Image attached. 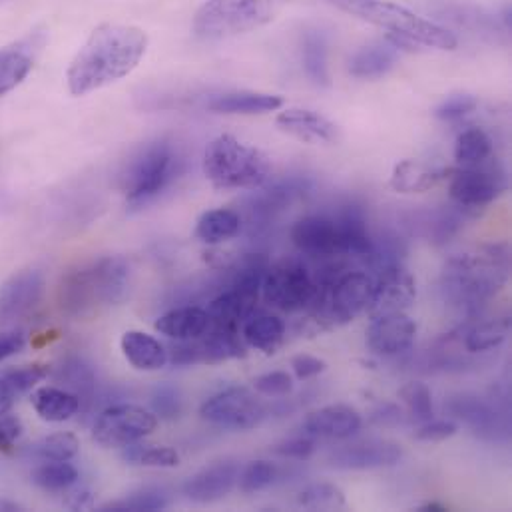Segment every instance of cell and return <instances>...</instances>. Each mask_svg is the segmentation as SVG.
I'll return each mask as SVG.
<instances>
[{"mask_svg": "<svg viewBox=\"0 0 512 512\" xmlns=\"http://www.w3.org/2000/svg\"><path fill=\"white\" fill-rule=\"evenodd\" d=\"M148 48L144 30L126 24L98 26L68 66L66 82L74 96H86L128 76Z\"/></svg>", "mask_w": 512, "mask_h": 512, "instance_id": "cell-1", "label": "cell"}, {"mask_svg": "<svg viewBox=\"0 0 512 512\" xmlns=\"http://www.w3.org/2000/svg\"><path fill=\"white\" fill-rule=\"evenodd\" d=\"M130 289V265L124 257L106 256L90 261L66 277L58 287L62 313L74 319L90 317L104 307L118 305Z\"/></svg>", "mask_w": 512, "mask_h": 512, "instance_id": "cell-2", "label": "cell"}, {"mask_svg": "<svg viewBox=\"0 0 512 512\" xmlns=\"http://www.w3.org/2000/svg\"><path fill=\"white\" fill-rule=\"evenodd\" d=\"M335 8L371 22L379 28L389 30L387 40L397 46V50H415V46L435 48V50H455L459 40L457 36L431 22L409 8L389 2V0H327Z\"/></svg>", "mask_w": 512, "mask_h": 512, "instance_id": "cell-3", "label": "cell"}, {"mask_svg": "<svg viewBox=\"0 0 512 512\" xmlns=\"http://www.w3.org/2000/svg\"><path fill=\"white\" fill-rule=\"evenodd\" d=\"M293 246L309 257H371L373 240L363 214L347 208L339 216H305L291 228Z\"/></svg>", "mask_w": 512, "mask_h": 512, "instance_id": "cell-4", "label": "cell"}, {"mask_svg": "<svg viewBox=\"0 0 512 512\" xmlns=\"http://www.w3.org/2000/svg\"><path fill=\"white\" fill-rule=\"evenodd\" d=\"M509 254L501 248L451 257L443 269V291L455 305L477 309L509 281Z\"/></svg>", "mask_w": 512, "mask_h": 512, "instance_id": "cell-5", "label": "cell"}, {"mask_svg": "<svg viewBox=\"0 0 512 512\" xmlns=\"http://www.w3.org/2000/svg\"><path fill=\"white\" fill-rule=\"evenodd\" d=\"M204 174L216 190H257L269 182L271 162L261 150L222 134L204 152Z\"/></svg>", "mask_w": 512, "mask_h": 512, "instance_id": "cell-6", "label": "cell"}, {"mask_svg": "<svg viewBox=\"0 0 512 512\" xmlns=\"http://www.w3.org/2000/svg\"><path fill=\"white\" fill-rule=\"evenodd\" d=\"M182 158L170 140H156L140 148L122 174V192L130 208H144L158 200L180 176Z\"/></svg>", "mask_w": 512, "mask_h": 512, "instance_id": "cell-7", "label": "cell"}, {"mask_svg": "<svg viewBox=\"0 0 512 512\" xmlns=\"http://www.w3.org/2000/svg\"><path fill=\"white\" fill-rule=\"evenodd\" d=\"M373 287V275L365 271H347L319 283V291L311 303L309 315L313 333L343 327L359 313L367 311L373 297Z\"/></svg>", "mask_w": 512, "mask_h": 512, "instance_id": "cell-8", "label": "cell"}, {"mask_svg": "<svg viewBox=\"0 0 512 512\" xmlns=\"http://www.w3.org/2000/svg\"><path fill=\"white\" fill-rule=\"evenodd\" d=\"M291 0H208L194 18V32L204 40L240 36L269 24Z\"/></svg>", "mask_w": 512, "mask_h": 512, "instance_id": "cell-9", "label": "cell"}, {"mask_svg": "<svg viewBox=\"0 0 512 512\" xmlns=\"http://www.w3.org/2000/svg\"><path fill=\"white\" fill-rule=\"evenodd\" d=\"M317 291L319 281L313 279V275L295 261H283L267 267L261 283V295L265 303L285 313L309 309Z\"/></svg>", "mask_w": 512, "mask_h": 512, "instance_id": "cell-10", "label": "cell"}, {"mask_svg": "<svg viewBox=\"0 0 512 512\" xmlns=\"http://www.w3.org/2000/svg\"><path fill=\"white\" fill-rule=\"evenodd\" d=\"M158 417L140 405L120 403L106 407L92 427V439L104 449H124L152 435Z\"/></svg>", "mask_w": 512, "mask_h": 512, "instance_id": "cell-11", "label": "cell"}, {"mask_svg": "<svg viewBox=\"0 0 512 512\" xmlns=\"http://www.w3.org/2000/svg\"><path fill=\"white\" fill-rule=\"evenodd\" d=\"M204 421L232 431H252L269 417V407L246 387H228L200 407Z\"/></svg>", "mask_w": 512, "mask_h": 512, "instance_id": "cell-12", "label": "cell"}, {"mask_svg": "<svg viewBox=\"0 0 512 512\" xmlns=\"http://www.w3.org/2000/svg\"><path fill=\"white\" fill-rule=\"evenodd\" d=\"M509 188L507 176L495 164L467 166L453 170L449 176V194L451 200L463 212L487 208Z\"/></svg>", "mask_w": 512, "mask_h": 512, "instance_id": "cell-13", "label": "cell"}, {"mask_svg": "<svg viewBox=\"0 0 512 512\" xmlns=\"http://www.w3.org/2000/svg\"><path fill=\"white\" fill-rule=\"evenodd\" d=\"M373 281V297L367 307L371 319L387 313L407 311L417 299V281L401 261L379 265Z\"/></svg>", "mask_w": 512, "mask_h": 512, "instance_id": "cell-14", "label": "cell"}, {"mask_svg": "<svg viewBox=\"0 0 512 512\" xmlns=\"http://www.w3.org/2000/svg\"><path fill=\"white\" fill-rule=\"evenodd\" d=\"M403 459L399 443L389 439H369L345 445L329 455V467L337 471H373L395 467Z\"/></svg>", "mask_w": 512, "mask_h": 512, "instance_id": "cell-15", "label": "cell"}, {"mask_svg": "<svg viewBox=\"0 0 512 512\" xmlns=\"http://www.w3.org/2000/svg\"><path fill=\"white\" fill-rule=\"evenodd\" d=\"M417 339V323L405 311L387 313L371 319L365 333V343L371 353L397 357L413 347Z\"/></svg>", "mask_w": 512, "mask_h": 512, "instance_id": "cell-16", "label": "cell"}, {"mask_svg": "<svg viewBox=\"0 0 512 512\" xmlns=\"http://www.w3.org/2000/svg\"><path fill=\"white\" fill-rule=\"evenodd\" d=\"M44 291V275L38 269L14 273L0 287V327L24 319L38 305Z\"/></svg>", "mask_w": 512, "mask_h": 512, "instance_id": "cell-17", "label": "cell"}, {"mask_svg": "<svg viewBox=\"0 0 512 512\" xmlns=\"http://www.w3.org/2000/svg\"><path fill=\"white\" fill-rule=\"evenodd\" d=\"M46 44V32L36 28L24 38L0 48V96L14 90L34 68Z\"/></svg>", "mask_w": 512, "mask_h": 512, "instance_id": "cell-18", "label": "cell"}, {"mask_svg": "<svg viewBox=\"0 0 512 512\" xmlns=\"http://www.w3.org/2000/svg\"><path fill=\"white\" fill-rule=\"evenodd\" d=\"M449 413H453L457 419L467 423L475 435L489 441H499L501 437H507L509 427L503 415L491 405L489 401L477 397V395H457L449 399L447 403Z\"/></svg>", "mask_w": 512, "mask_h": 512, "instance_id": "cell-19", "label": "cell"}, {"mask_svg": "<svg viewBox=\"0 0 512 512\" xmlns=\"http://www.w3.org/2000/svg\"><path fill=\"white\" fill-rule=\"evenodd\" d=\"M240 467L234 461H218L194 477H190L184 485V495L188 501L198 505L218 503L228 497L238 485Z\"/></svg>", "mask_w": 512, "mask_h": 512, "instance_id": "cell-20", "label": "cell"}, {"mask_svg": "<svg viewBox=\"0 0 512 512\" xmlns=\"http://www.w3.org/2000/svg\"><path fill=\"white\" fill-rule=\"evenodd\" d=\"M275 124L303 144H335L341 138L335 122L307 108H287L275 118Z\"/></svg>", "mask_w": 512, "mask_h": 512, "instance_id": "cell-21", "label": "cell"}, {"mask_svg": "<svg viewBox=\"0 0 512 512\" xmlns=\"http://www.w3.org/2000/svg\"><path fill=\"white\" fill-rule=\"evenodd\" d=\"M363 425V419L357 409L349 405H327L311 411L303 419V431L309 437L319 439H349Z\"/></svg>", "mask_w": 512, "mask_h": 512, "instance_id": "cell-22", "label": "cell"}, {"mask_svg": "<svg viewBox=\"0 0 512 512\" xmlns=\"http://www.w3.org/2000/svg\"><path fill=\"white\" fill-rule=\"evenodd\" d=\"M263 188V186H261ZM259 190V188H257ZM307 182L301 178H291L273 184L271 188H263L248 200V218L254 226H265L269 220H275L279 212H283L291 202H295L301 194H305Z\"/></svg>", "mask_w": 512, "mask_h": 512, "instance_id": "cell-23", "label": "cell"}, {"mask_svg": "<svg viewBox=\"0 0 512 512\" xmlns=\"http://www.w3.org/2000/svg\"><path fill=\"white\" fill-rule=\"evenodd\" d=\"M283 106V98L267 92H252V90H234L210 96L206 102V110L214 114L226 116H256L275 112Z\"/></svg>", "mask_w": 512, "mask_h": 512, "instance_id": "cell-24", "label": "cell"}, {"mask_svg": "<svg viewBox=\"0 0 512 512\" xmlns=\"http://www.w3.org/2000/svg\"><path fill=\"white\" fill-rule=\"evenodd\" d=\"M453 168H431L417 160H403L393 168L391 188L397 194H425L449 180Z\"/></svg>", "mask_w": 512, "mask_h": 512, "instance_id": "cell-25", "label": "cell"}, {"mask_svg": "<svg viewBox=\"0 0 512 512\" xmlns=\"http://www.w3.org/2000/svg\"><path fill=\"white\" fill-rule=\"evenodd\" d=\"M399 50L389 40H379L359 48L349 60V72L355 78L377 80L383 78L397 62Z\"/></svg>", "mask_w": 512, "mask_h": 512, "instance_id": "cell-26", "label": "cell"}, {"mask_svg": "<svg viewBox=\"0 0 512 512\" xmlns=\"http://www.w3.org/2000/svg\"><path fill=\"white\" fill-rule=\"evenodd\" d=\"M156 331L176 341H190L202 337L210 329V315L202 307H178L156 321Z\"/></svg>", "mask_w": 512, "mask_h": 512, "instance_id": "cell-27", "label": "cell"}, {"mask_svg": "<svg viewBox=\"0 0 512 512\" xmlns=\"http://www.w3.org/2000/svg\"><path fill=\"white\" fill-rule=\"evenodd\" d=\"M120 345L128 363L138 371H160L168 363V349L144 331H126Z\"/></svg>", "mask_w": 512, "mask_h": 512, "instance_id": "cell-28", "label": "cell"}, {"mask_svg": "<svg viewBox=\"0 0 512 512\" xmlns=\"http://www.w3.org/2000/svg\"><path fill=\"white\" fill-rule=\"evenodd\" d=\"M30 401L36 415L48 423H64L72 419L82 407V401L76 393L58 387H40L32 393Z\"/></svg>", "mask_w": 512, "mask_h": 512, "instance_id": "cell-29", "label": "cell"}, {"mask_svg": "<svg viewBox=\"0 0 512 512\" xmlns=\"http://www.w3.org/2000/svg\"><path fill=\"white\" fill-rule=\"evenodd\" d=\"M244 228L242 216L230 208H218L202 214L196 224V238L208 246H220L234 240Z\"/></svg>", "mask_w": 512, "mask_h": 512, "instance_id": "cell-30", "label": "cell"}, {"mask_svg": "<svg viewBox=\"0 0 512 512\" xmlns=\"http://www.w3.org/2000/svg\"><path fill=\"white\" fill-rule=\"evenodd\" d=\"M242 339L263 355H273L285 341V323L275 315L254 313L242 327Z\"/></svg>", "mask_w": 512, "mask_h": 512, "instance_id": "cell-31", "label": "cell"}, {"mask_svg": "<svg viewBox=\"0 0 512 512\" xmlns=\"http://www.w3.org/2000/svg\"><path fill=\"white\" fill-rule=\"evenodd\" d=\"M301 60H303V70H305L307 78L315 86H319V88L331 86L329 60H327V38H325L323 30L309 28L303 32Z\"/></svg>", "mask_w": 512, "mask_h": 512, "instance_id": "cell-32", "label": "cell"}, {"mask_svg": "<svg viewBox=\"0 0 512 512\" xmlns=\"http://www.w3.org/2000/svg\"><path fill=\"white\" fill-rule=\"evenodd\" d=\"M48 373H50V367L34 363V365L12 369L0 375V413L8 411L22 395L34 389L36 383L48 377Z\"/></svg>", "mask_w": 512, "mask_h": 512, "instance_id": "cell-33", "label": "cell"}, {"mask_svg": "<svg viewBox=\"0 0 512 512\" xmlns=\"http://www.w3.org/2000/svg\"><path fill=\"white\" fill-rule=\"evenodd\" d=\"M491 156H493V140L483 128H467L459 134L455 142V160L463 168L489 162Z\"/></svg>", "mask_w": 512, "mask_h": 512, "instance_id": "cell-34", "label": "cell"}, {"mask_svg": "<svg viewBox=\"0 0 512 512\" xmlns=\"http://www.w3.org/2000/svg\"><path fill=\"white\" fill-rule=\"evenodd\" d=\"M78 479L80 475L70 461H42V465L32 471V483L50 493L70 489Z\"/></svg>", "mask_w": 512, "mask_h": 512, "instance_id": "cell-35", "label": "cell"}, {"mask_svg": "<svg viewBox=\"0 0 512 512\" xmlns=\"http://www.w3.org/2000/svg\"><path fill=\"white\" fill-rule=\"evenodd\" d=\"M80 443L72 433L48 435L26 449V455L36 461H72L78 455Z\"/></svg>", "mask_w": 512, "mask_h": 512, "instance_id": "cell-36", "label": "cell"}, {"mask_svg": "<svg viewBox=\"0 0 512 512\" xmlns=\"http://www.w3.org/2000/svg\"><path fill=\"white\" fill-rule=\"evenodd\" d=\"M297 505L305 511H341L347 507V499L333 483H311L299 493Z\"/></svg>", "mask_w": 512, "mask_h": 512, "instance_id": "cell-37", "label": "cell"}, {"mask_svg": "<svg viewBox=\"0 0 512 512\" xmlns=\"http://www.w3.org/2000/svg\"><path fill=\"white\" fill-rule=\"evenodd\" d=\"M509 335H511V319L509 317L491 319V321H485V323L473 327L467 333L465 347L471 353L491 351V349L499 347L501 343H505Z\"/></svg>", "mask_w": 512, "mask_h": 512, "instance_id": "cell-38", "label": "cell"}, {"mask_svg": "<svg viewBox=\"0 0 512 512\" xmlns=\"http://www.w3.org/2000/svg\"><path fill=\"white\" fill-rule=\"evenodd\" d=\"M122 459L132 465L154 467V469H174L180 465V455L170 447H156V445H142L132 443L122 449Z\"/></svg>", "mask_w": 512, "mask_h": 512, "instance_id": "cell-39", "label": "cell"}, {"mask_svg": "<svg viewBox=\"0 0 512 512\" xmlns=\"http://www.w3.org/2000/svg\"><path fill=\"white\" fill-rule=\"evenodd\" d=\"M170 505V499L164 489L146 487L138 493H132L130 497L122 501H114L108 505H102L100 511L104 512H154L164 511Z\"/></svg>", "mask_w": 512, "mask_h": 512, "instance_id": "cell-40", "label": "cell"}, {"mask_svg": "<svg viewBox=\"0 0 512 512\" xmlns=\"http://www.w3.org/2000/svg\"><path fill=\"white\" fill-rule=\"evenodd\" d=\"M399 399L405 403L409 415L417 421H429L435 415L433 407V393L421 381H411L399 391Z\"/></svg>", "mask_w": 512, "mask_h": 512, "instance_id": "cell-41", "label": "cell"}, {"mask_svg": "<svg viewBox=\"0 0 512 512\" xmlns=\"http://www.w3.org/2000/svg\"><path fill=\"white\" fill-rule=\"evenodd\" d=\"M279 479V467L271 461H254L244 471H240L238 485L246 495H254L269 489Z\"/></svg>", "mask_w": 512, "mask_h": 512, "instance_id": "cell-42", "label": "cell"}, {"mask_svg": "<svg viewBox=\"0 0 512 512\" xmlns=\"http://www.w3.org/2000/svg\"><path fill=\"white\" fill-rule=\"evenodd\" d=\"M60 381H64L68 385V391L74 389L72 393L80 395H88L90 389L94 387V373L90 369V365H86L82 359H72L62 367V373L58 377Z\"/></svg>", "mask_w": 512, "mask_h": 512, "instance_id": "cell-43", "label": "cell"}, {"mask_svg": "<svg viewBox=\"0 0 512 512\" xmlns=\"http://www.w3.org/2000/svg\"><path fill=\"white\" fill-rule=\"evenodd\" d=\"M479 108V98L473 94H451L449 98H445L437 108H435V116L439 120L445 122H455L461 120L469 114H473Z\"/></svg>", "mask_w": 512, "mask_h": 512, "instance_id": "cell-44", "label": "cell"}, {"mask_svg": "<svg viewBox=\"0 0 512 512\" xmlns=\"http://www.w3.org/2000/svg\"><path fill=\"white\" fill-rule=\"evenodd\" d=\"M254 389L263 397H285L293 391V377L287 371H271L254 379Z\"/></svg>", "mask_w": 512, "mask_h": 512, "instance_id": "cell-45", "label": "cell"}, {"mask_svg": "<svg viewBox=\"0 0 512 512\" xmlns=\"http://www.w3.org/2000/svg\"><path fill=\"white\" fill-rule=\"evenodd\" d=\"M152 411L156 417L160 419H176L182 413V401H180V393L178 389L170 387V385H162L154 391L152 395Z\"/></svg>", "mask_w": 512, "mask_h": 512, "instance_id": "cell-46", "label": "cell"}, {"mask_svg": "<svg viewBox=\"0 0 512 512\" xmlns=\"http://www.w3.org/2000/svg\"><path fill=\"white\" fill-rule=\"evenodd\" d=\"M459 431V425L447 419H429L423 421L419 429H415V439L423 443H441L451 437H455Z\"/></svg>", "mask_w": 512, "mask_h": 512, "instance_id": "cell-47", "label": "cell"}, {"mask_svg": "<svg viewBox=\"0 0 512 512\" xmlns=\"http://www.w3.org/2000/svg\"><path fill=\"white\" fill-rule=\"evenodd\" d=\"M275 455L291 461H307L315 453V437H291L271 449Z\"/></svg>", "mask_w": 512, "mask_h": 512, "instance_id": "cell-48", "label": "cell"}, {"mask_svg": "<svg viewBox=\"0 0 512 512\" xmlns=\"http://www.w3.org/2000/svg\"><path fill=\"white\" fill-rule=\"evenodd\" d=\"M291 369H293V375L299 379V381H305V379H311V377H317L321 375L325 369H327V363L319 357H313V355H295L291 359Z\"/></svg>", "mask_w": 512, "mask_h": 512, "instance_id": "cell-49", "label": "cell"}, {"mask_svg": "<svg viewBox=\"0 0 512 512\" xmlns=\"http://www.w3.org/2000/svg\"><path fill=\"white\" fill-rule=\"evenodd\" d=\"M64 493H66L64 507L70 509V511H86V509L94 507V493L88 487H82V485L74 483Z\"/></svg>", "mask_w": 512, "mask_h": 512, "instance_id": "cell-50", "label": "cell"}, {"mask_svg": "<svg viewBox=\"0 0 512 512\" xmlns=\"http://www.w3.org/2000/svg\"><path fill=\"white\" fill-rule=\"evenodd\" d=\"M22 433V423L10 411L0 413V451L8 449Z\"/></svg>", "mask_w": 512, "mask_h": 512, "instance_id": "cell-51", "label": "cell"}, {"mask_svg": "<svg viewBox=\"0 0 512 512\" xmlns=\"http://www.w3.org/2000/svg\"><path fill=\"white\" fill-rule=\"evenodd\" d=\"M26 345V337L22 331H4L0 333V361L20 353Z\"/></svg>", "mask_w": 512, "mask_h": 512, "instance_id": "cell-52", "label": "cell"}, {"mask_svg": "<svg viewBox=\"0 0 512 512\" xmlns=\"http://www.w3.org/2000/svg\"><path fill=\"white\" fill-rule=\"evenodd\" d=\"M371 421L377 425H397L403 421V413L401 409H397L395 405H381L373 415Z\"/></svg>", "mask_w": 512, "mask_h": 512, "instance_id": "cell-53", "label": "cell"}, {"mask_svg": "<svg viewBox=\"0 0 512 512\" xmlns=\"http://www.w3.org/2000/svg\"><path fill=\"white\" fill-rule=\"evenodd\" d=\"M419 511L447 512V511H449V509H447V507H445V505H441V503H435V501H433V503H425V505H421V507H419Z\"/></svg>", "mask_w": 512, "mask_h": 512, "instance_id": "cell-54", "label": "cell"}, {"mask_svg": "<svg viewBox=\"0 0 512 512\" xmlns=\"http://www.w3.org/2000/svg\"><path fill=\"white\" fill-rule=\"evenodd\" d=\"M20 507L14 505V503H6V501H0V511H18Z\"/></svg>", "mask_w": 512, "mask_h": 512, "instance_id": "cell-55", "label": "cell"}]
</instances>
